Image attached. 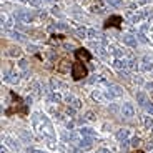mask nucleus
Instances as JSON below:
<instances>
[{
	"mask_svg": "<svg viewBox=\"0 0 153 153\" xmlns=\"http://www.w3.org/2000/svg\"><path fill=\"white\" fill-rule=\"evenodd\" d=\"M130 153H145L143 150H133V152H130Z\"/></svg>",
	"mask_w": 153,
	"mask_h": 153,
	"instance_id": "39448f33",
	"label": "nucleus"
},
{
	"mask_svg": "<svg viewBox=\"0 0 153 153\" xmlns=\"http://www.w3.org/2000/svg\"><path fill=\"white\" fill-rule=\"evenodd\" d=\"M10 97H12V100H13V105H12V107L5 111V115H7V117H10V115H13V113H20V115H23V117H27V115H28L27 103H23V100L20 98V97L17 95L13 90L10 92Z\"/></svg>",
	"mask_w": 153,
	"mask_h": 153,
	"instance_id": "f257e3e1",
	"label": "nucleus"
},
{
	"mask_svg": "<svg viewBox=\"0 0 153 153\" xmlns=\"http://www.w3.org/2000/svg\"><path fill=\"white\" fill-rule=\"evenodd\" d=\"M87 75H88V70H87V67H85V63H82V62H75V63L72 65V78L75 82L83 80Z\"/></svg>",
	"mask_w": 153,
	"mask_h": 153,
	"instance_id": "f03ea898",
	"label": "nucleus"
},
{
	"mask_svg": "<svg viewBox=\"0 0 153 153\" xmlns=\"http://www.w3.org/2000/svg\"><path fill=\"white\" fill-rule=\"evenodd\" d=\"M122 23H123L122 15H111L105 20L103 28L105 30H108V28H118V30H122Z\"/></svg>",
	"mask_w": 153,
	"mask_h": 153,
	"instance_id": "7ed1b4c3",
	"label": "nucleus"
},
{
	"mask_svg": "<svg viewBox=\"0 0 153 153\" xmlns=\"http://www.w3.org/2000/svg\"><path fill=\"white\" fill-rule=\"evenodd\" d=\"M75 58L76 62H82V63H88V62H92L93 55L88 52L87 48H76L75 50Z\"/></svg>",
	"mask_w": 153,
	"mask_h": 153,
	"instance_id": "20e7f679",
	"label": "nucleus"
}]
</instances>
